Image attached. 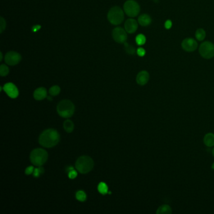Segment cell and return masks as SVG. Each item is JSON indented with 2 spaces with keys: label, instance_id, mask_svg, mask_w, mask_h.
Returning <instances> with one entry per match:
<instances>
[{
  "label": "cell",
  "instance_id": "obj_1",
  "mask_svg": "<svg viewBox=\"0 0 214 214\" xmlns=\"http://www.w3.org/2000/svg\"><path fill=\"white\" fill-rule=\"evenodd\" d=\"M60 141V135L54 129H48L43 131L39 137L40 145L45 148L56 146Z\"/></svg>",
  "mask_w": 214,
  "mask_h": 214
},
{
  "label": "cell",
  "instance_id": "obj_2",
  "mask_svg": "<svg viewBox=\"0 0 214 214\" xmlns=\"http://www.w3.org/2000/svg\"><path fill=\"white\" fill-rule=\"evenodd\" d=\"M58 114L64 118H68L73 116L75 111V106L72 101L68 99L61 100L57 107Z\"/></svg>",
  "mask_w": 214,
  "mask_h": 214
},
{
  "label": "cell",
  "instance_id": "obj_3",
  "mask_svg": "<svg viewBox=\"0 0 214 214\" xmlns=\"http://www.w3.org/2000/svg\"><path fill=\"white\" fill-rule=\"evenodd\" d=\"M94 163L93 159L87 156L79 157L76 163V168L79 172L86 174L93 169Z\"/></svg>",
  "mask_w": 214,
  "mask_h": 214
},
{
  "label": "cell",
  "instance_id": "obj_4",
  "mask_svg": "<svg viewBox=\"0 0 214 214\" xmlns=\"http://www.w3.org/2000/svg\"><path fill=\"white\" fill-rule=\"evenodd\" d=\"M48 153L44 149L36 148L30 153V161L36 167H41L48 159Z\"/></svg>",
  "mask_w": 214,
  "mask_h": 214
},
{
  "label": "cell",
  "instance_id": "obj_5",
  "mask_svg": "<svg viewBox=\"0 0 214 214\" xmlns=\"http://www.w3.org/2000/svg\"><path fill=\"white\" fill-rule=\"evenodd\" d=\"M124 18V12L120 7H114L109 9L108 14V19L111 24L118 25L122 22Z\"/></svg>",
  "mask_w": 214,
  "mask_h": 214
},
{
  "label": "cell",
  "instance_id": "obj_6",
  "mask_svg": "<svg viewBox=\"0 0 214 214\" xmlns=\"http://www.w3.org/2000/svg\"><path fill=\"white\" fill-rule=\"evenodd\" d=\"M124 11L128 17H135L140 13V5L134 0H128L124 4Z\"/></svg>",
  "mask_w": 214,
  "mask_h": 214
},
{
  "label": "cell",
  "instance_id": "obj_7",
  "mask_svg": "<svg viewBox=\"0 0 214 214\" xmlns=\"http://www.w3.org/2000/svg\"><path fill=\"white\" fill-rule=\"evenodd\" d=\"M200 55L206 59H210L214 57V44L210 41H204L199 47Z\"/></svg>",
  "mask_w": 214,
  "mask_h": 214
},
{
  "label": "cell",
  "instance_id": "obj_8",
  "mask_svg": "<svg viewBox=\"0 0 214 214\" xmlns=\"http://www.w3.org/2000/svg\"><path fill=\"white\" fill-rule=\"evenodd\" d=\"M21 60V56L18 52L14 51L8 52L4 57V60L9 66H15Z\"/></svg>",
  "mask_w": 214,
  "mask_h": 214
},
{
  "label": "cell",
  "instance_id": "obj_9",
  "mask_svg": "<svg viewBox=\"0 0 214 214\" xmlns=\"http://www.w3.org/2000/svg\"><path fill=\"white\" fill-rule=\"evenodd\" d=\"M112 35L114 41L119 44L125 43L127 40L126 31L121 27H116L112 31Z\"/></svg>",
  "mask_w": 214,
  "mask_h": 214
},
{
  "label": "cell",
  "instance_id": "obj_10",
  "mask_svg": "<svg viewBox=\"0 0 214 214\" xmlns=\"http://www.w3.org/2000/svg\"><path fill=\"white\" fill-rule=\"evenodd\" d=\"M182 49L188 52H191L195 51L198 47V44L195 40L191 38H187L183 40L181 43Z\"/></svg>",
  "mask_w": 214,
  "mask_h": 214
},
{
  "label": "cell",
  "instance_id": "obj_11",
  "mask_svg": "<svg viewBox=\"0 0 214 214\" xmlns=\"http://www.w3.org/2000/svg\"><path fill=\"white\" fill-rule=\"evenodd\" d=\"M3 89L7 94V95L10 97L11 98H17L18 94L19 92L17 87H16V85H14L13 83H7L4 85Z\"/></svg>",
  "mask_w": 214,
  "mask_h": 214
},
{
  "label": "cell",
  "instance_id": "obj_12",
  "mask_svg": "<svg viewBox=\"0 0 214 214\" xmlns=\"http://www.w3.org/2000/svg\"><path fill=\"white\" fill-rule=\"evenodd\" d=\"M138 27V22L134 19H127L124 23V28L126 32L129 33H133L137 30Z\"/></svg>",
  "mask_w": 214,
  "mask_h": 214
},
{
  "label": "cell",
  "instance_id": "obj_13",
  "mask_svg": "<svg viewBox=\"0 0 214 214\" xmlns=\"http://www.w3.org/2000/svg\"><path fill=\"white\" fill-rule=\"evenodd\" d=\"M149 79V73L146 71H142L138 73L136 77V82L139 85H144L147 84Z\"/></svg>",
  "mask_w": 214,
  "mask_h": 214
},
{
  "label": "cell",
  "instance_id": "obj_14",
  "mask_svg": "<svg viewBox=\"0 0 214 214\" xmlns=\"http://www.w3.org/2000/svg\"><path fill=\"white\" fill-rule=\"evenodd\" d=\"M47 96V92L45 88L39 87L36 89L33 93V97L35 99L37 100H40L44 99Z\"/></svg>",
  "mask_w": 214,
  "mask_h": 214
},
{
  "label": "cell",
  "instance_id": "obj_15",
  "mask_svg": "<svg viewBox=\"0 0 214 214\" xmlns=\"http://www.w3.org/2000/svg\"><path fill=\"white\" fill-rule=\"evenodd\" d=\"M152 19L147 14H143L138 18V23L143 26H147L151 23Z\"/></svg>",
  "mask_w": 214,
  "mask_h": 214
},
{
  "label": "cell",
  "instance_id": "obj_16",
  "mask_svg": "<svg viewBox=\"0 0 214 214\" xmlns=\"http://www.w3.org/2000/svg\"><path fill=\"white\" fill-rule=\"evenodd\" d=\"M204 142L206 146L212 147L214 146V134L207 133L204 138Z\"/></svg>",
  "mask_w": 214,
  "mask_h": 214
},
{
  "label": "cell",
  "instance_id": "obj_17",
  "mask_svg": "<svg viewBox=\"0 0 214 214\" xmlns=\"http://www.w3.org/2000/svg\"><path fill=\"white\" fill-rule=\"evenodd\" d=\"M63 128L65 131L68 133L72 132L74 129V124L72 121L67 119L63 122Z\"/></svg>",
  "mask_w": 214,
  "mask_h": 214
},
{
  "label": "cell",
  "instance_id": "obj_18",
  "mask_svg": "<svg viewBox=\"0 0 214 214\" xmlns=\"http://www.w3.org/2000/svg\"><path fill=\"white\" fill-rule=\"evenodd\" d=\"M172 208H170L169 205H163L160 206L156 211V213L159 214H162V213H166V214H170L172 213Z\"/></svg>",
  "mask_w": 214,
  "mask_h": 214
},
{
  "label": "cell",
  "instance_id": "obj_19",
  "mask_svg": "<svg viewBox=\"0 0 214 214\" xmlns=\"http://www.w3.org/2000/svg\"><path fill=\"white\" fill-rule=\"evenodd\" d=\"M205 36H206V33L204 29L199 28L196 31L195 36L197 39L199 41L204 40V39L205 38Z\"/></svg>",
  "mask_w": 214,
  "mask_h": 214
},
{
  "label": "cell",
  "instance_id": "obj_20",
  "mask_svg": "<svg viewBox=\"0 0 214 214\" xmlns=\"http://www.w3.org/2000/svg\"><path fill=\"white\" fill-rule=\"evenodd\" d=\"M98 189L99 193L103 195H105L108 193V186L104 182H100L99 184Z\"/></svg>",
  "mask_w": 214,
  "mask_h": 214
},
{
  "label": "cell",
  "instance_id": "obj_21",
  "mask_svg": "<svg viewBox=\"0 0 214 214\" xmlns=\"http://www.w3.org/2000/svg\"><path fill=\"white\" fill-rule=\"evenodd\" d=\"M146 37L143 34H139L136 37V44L138 45H144L146 43Z\"/></svg>",
  "mask_w": 214,
  "mask_h": 214
},
{
  "label": "cell",
  "instance_id": "obj_22",
  "mask_svg": "<svg viewBox=\"0 0 214 214\" xmlns=\"http://www.w3.org/2000/svg\"><path fill=\"white\" fill-rule=\"evenodd\" d=\"M76 199L81 202H84L87 199V195L85 194V192L82 190H79L76 193Z\"/></svg>",
  "mask_w": 214,
  "mask_h": 214
},
{
  "label": "cell",
  "instance_id": "obj_23",
  "mask_svg": "<svg viewBox=\"0 0 214 214\" xmlns=\"http://www.w3.org/2000/svg\"><path fill=\"white\" fill-rule=\"evenodd\" d=\"M60 92V88L58 85H54L49 90V94L52 96H56L59 94Z\"/></svg>",
  "mask_w": 214,
  "mask_h": 214
},
{
  "label": "cell",
  "instance_id": "obj_24",
  "mask_svg": "<svg viewBox=\"0 0 214 214\" xmlns=\"http://www.w3.org/2000/svg\"><path fill=\"white\" fill-rule=\"evenodd\" d=\"M124 48H125V50L126 52L129 53V54L131 55H133L135 54L136 52V49L132 45H130L127 44V43L125 42L124 43Z\"/></svg>",
  "mask_w": 214,
  "mask_h": 214
},
{
  "label": "cell",
  "instance_id": "obj_25",
  "mask_svg": "<svg viewBox=\"0 0 214 214\" xmlns=\"http://www.w3.org/2000/svg\"><path fill=\"white\" fill-rule=\"evenodd\" d=\"M9 73V68L8 66H7L4 64H2L0 66V75L2 77L6 76Z\"/></svg>",
  "mask_w": 214,
  "mask_h": 214
},
{
  "label": "cell",
  "instance_id": "obj_26",
  "mask_svg": "<svg viewBox=\"0 0 214 214\" xmlns=\"http://www.w3.org/2000/svg\"><path fill=\"white\" fill-rule=\"evenodd\" d=\"M44 173V168L41 167H39V168L35 169L33 172V176L35 178H38Z\"/></svg>",
  "mask_w": 214,
  "mask_h": 214
},
{
  "label": "cell",
  "instance_id": "obj_27",
  "mask_svg": "<svg viewBox=\"0 0 214 214\" xmlns=\"http://www.w3.org/2000/svg\"><path fill=\"white\" fill-rule=\"evenodd\" d=\"M6 21L3 17H1L0 18V32H1V33H2L6 28Z\"/></svg>",
  "mask_w": 214,
  "mask_h": 214
},
{
  "label": "cell",
  "instance_id": "obj_28",
  "mask_svg": "<svg viewBox=\"0 0 214 214\" xmlns=\"http://www.w3.org/2000/svg\"><path fill=\"white\" fill-rule=\"evenodd\" d=\"M77 172L74 169L70 171V172H68V177H69V178L74 179L75 178L77 177Z\"/></svg>",
  "mask_w": 214,
  "mask_h": 214
},
{
  "label": "cell",
  "instance_id": "obj_29",
  "mask_svg": "<svg viewBox=\"0 0 214 214\" xmlns=\"http://www.w3.org/2000/svg\"><path fill=\"white\" fill-rule=\"evenodd\" d=\"M34 170H35L34 167H32V166H30V167H27V168H26V169L25 170V174L27 175H31V174H32L34 172Z\"/></svg>",
  "mask_w": 214,
  "mask_h": 214
},
{
  "label": "cell",
  "instance_id": "obj_30",
  "mask_svg": "<svg viewBox=\"0 0 214 214\" xmlns=\"http://www.w3.org/2000/svg\"><path fill=\"white\" fill-rule=\"evenodd\" d=\"M146 53V51L143 48H139L137 50V54L140 57H143L144 56Z\"/></svg>",
  "mask_w": 214,
  "mask_h": 214
},
{
  "label": "cell",
  "instance_id": "obj_31",
  "mask_svg": "<svg viewBox=\"0 0 214 214\" xmlns=\"http://www.w3.org/2000/svg\"><path fill=\"white\" fill-rule=\"evenodd\" d=\"M172 26V22L171 20H167L165 23V27L167 29H170Z\"/></svg>",
  "mask_w": 214,
  "mask_h": 214
},
{
  "label": "cell",
  "instance_id": "obj_32",
  "mask_svg": "<svg viewBox=\"0 0 214 214\" xmlns=\"http://www.w3.org/2000/svg\"><path fill=\"white\" fill-rule=\"evenodd\" d=\"M33 28H35L34 30H33V31H36L38 30L39 28H40V26L39 25H36V26H34Z\"/></svg>",
  "mask_w": 214,
  "mask_h": 214
},
{
  "label": "cell",
  "instance_id": "obj_33",
  "mask_svg": "<svg viewBox=\"0 0 214 214\" xmlns=\"http://www.w3.org/2000/svg\"><path fill=\"white\" fill-rule=\"evenodd\" d=\"M74 170V168H73L72 167H68L67 168L66 171L68 173L69 172H70V171H71V170Z\"/></svg>",
  "mask_w": 214,
  "mask_h": 214
},
{
  "label": "cell",
  "instance_id": "obj_34",
  "mask_svg": "<svg viewBox=\"0 0 214 214\" xmlns=\"http://www.w3.org/2000/svg\"><path fill=\"white\" fill-rule=\"evenodd\" d=\"M2 58H3V53L2 52L0 53V61L2 60Z\"/></svg>",
  "mask_w": 214,
  "mask_h": 214
},
{
  "label": "cell",
  "instance_id": "obj_35",
  "mask_svg": "<svg viewBox=\"0 0 214 214\" xmlns=\"http://www.w3.org/2000/svg\"><path fill=\"white\" fill-rule=\"evenodd\" d=\"M212 168L214 170V163H213L212 164Z\"/></svg>",
  "mask_w": 214,
  "mask_h": 214
},
{
  "label": "cell",
  "instance_id": "obj_36",
  "mask_svg": "<svg viewBox=\"0 0 214 214\" xmlns=\"http://www.w3.org/2000/svg\"><path fill=\"white\" fill-rule=\"evenodd\" d=\"M212 154H213V156H214V148L213 149V150H212Z\"/></svg>",
  "mask_w": 214,
  "mask_h": 214
}]
</instances>
